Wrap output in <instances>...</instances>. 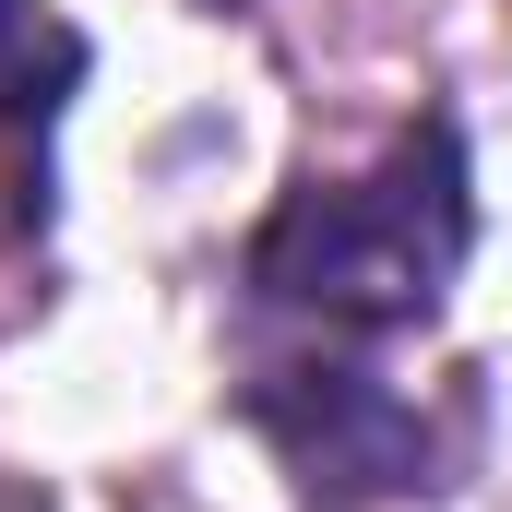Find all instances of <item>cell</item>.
<instances>
[{
	"label": "cell",
	"mask_w": 512,
	"mask_h": 512,
	"mask_svg": "<svg viewBox=\"0 0 512 512\" xmlns=\"http://www.w3.org/2000/svg\"><path fill=\"white\" fill-rule=\"evenodd\" d=\"M477 251V179H465V131L417 120L370 179H298L251 239V298L262 310H310L334 334H405L441 310V286Z\"/></svg>",
	"instance_id": "cell-1"
},
{
	"label": "cell",
	"mask_w": 512,
	"mask_h": 512,
	"mask_svg": "<svg viewBox=\"0 0 512 512\" xmlns=\"http://www.w3.org/2000/svg\"><path fill=\"white\" fill-rule=\"evenodd\" d=\"M239 417L274 441V465L298 477L310 512H370V501H393V489H429V465H441L429 405H405L393 382L346 370V358L262 370V382L239 393Z\"/></svg>",
	"instance_id": "cell-2"
},
{
	"label": "cell",
	"mask_w": 512,
	"mask_h": 512,
	"mask_svg": "<svg viewBox=\"0 0 512 512\" xmlns=\"http://www.w3.org/2000/svg\"><path fill=\"white\" fill-rule=\"evenodd\" d=\"M84 60H96L84 24H60L48 0H0V131H48Z\"/></svg>",
	"instance_id": "cell-3"
}]
</instances>
